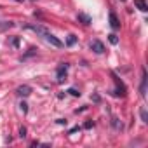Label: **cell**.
Masks as SVG:
<instances>
[{
    "instance_id": "1",
    "label": "cell",
    "mask_w": 148,
    "mask_h": 148,
    "mask_svg": "<svg viewBox=\"0 0 148 148\" xmlns=\"http://www.w3.org/2000/svg\"><path fill=\"white\" fill-rule=\"evenodd\" d=\"M66 71H68V63H61L58 66V79H56L59 84H63L66 80Z\"/></svg>"
},
{
    "instance_id": "2",
    "label": "cell",
    "mask_w": 148,
    "mask_h": 148,
    "mask_svg": "<svg viewBox=\"0 0 148 148\" xmlns=\"http://www.w3.org/2000/svg\"><path fill=\"white\" fill-rule=\"evenodd\" d=\"M113 79H115V84H117V89H115V96H125V86L122 84V80H120V79H117L115 75H113Z\"/></svg>"
},
{
    "instance_id": "3",
    "label": "cell",
    "mask_w": 148,
    "mask_h": 148,
    "mask_svg": "<svg viewBox=\"0 0 148 148\" xmlns=\"http://www.w3.org/2000/svg\"><path fill=\"white\" fill-rule=\"evenodd\" d=\"M91 49H92L96 54H103V52H105V45H103L99 40H92V42H91Z\"/></svg>"
},
{
    "instance_id": "4",
    "label": "cell",
    "mask_w": 148,
    "mask_h": 148,
    "mask_svg": "<svg viewBox=\"0 0 148 148\" xmlns=\"http://www.w3.org/2000/svg\"><path fill=\"white\" fill-rule=\"evenodd\" d=\"M45 40H47L49 44H52L54 47H63V42H61L59 38H56L52 33H47V35H45Z\"/></svg>"
},
{
    "instance_id": "5",
    "label": "cell",
    "mask_w": 148,
    "mask_h": 148,
    "mask_svg": "<svg viewBox=\"0 0 148 148\" xmlns=\"http://www.w3.org/2000/svg\"><path fill=\"white\" fill-rule=\"evenodd\" d=\"M110 26H112L113 30H119V28H120V21H119V18H117L115 12H110Z\"/></svg>"
},
{
    "instance_id": "6",
    "label": "cell",
    "mask_w": 148,
    "mask_h": 148,
    "mask_svg": "<svg viewBox=\"0 0 148 148\" xmlns=\"http://www.w3.org/2000/svg\"><path fill=\"white\" fill-rule=\"evenodd\" d=\"M16 92H18L19 96H23V98H26V96H30V94H32V87H30V86H19Z\"/></svg>"
},
{
    "instance_id": "7",
    "label": "cell",
    "mask_w": 148,
    "mask_h": 148,
    "mask_svg": "<svg viewBox=\"0 0 148 148\" xmlns=\"http://www.w3.org/2000/svg\"><path fill=\"white\" fill-rule=\"evenodd\" d=\"M26 28H30V30H33V32H37L38 35H44V37H45V35L49 33V32H47V30H45L44 26H40V25H30V26H26Z\"/></svg>"
},
{
    "instance_id": "8",
    "label": "cell",
    "mask_w": 148,
    "mask_h": 148,
    "mask_svg": "<svg viewBox=\"0 0 148 148\" xmlns=\"http://www.w3.org/2000/svg\"><path fill=\"white\" fill-rule=\"evenodd\" d=\"M79 21L80 23H84V25H91L92 23V19H91V16H87V14H84V12H79Z\"/></svg>"
},
{
    "instance_id": "9",
    "label": "cell",
    "mask_w": 148,
    "mask_h": 148,
    "mask_svg": "<svg viewBox=\"0 0 148 148\" xmlns=\"http://www.w3.org/2000/svg\"><path fill=\"white\" fill-rule=\"evenodd\" d=\"M134 5H136L139 11H143V12H146V11H148V4L145 2V0H134Z\"/></svg>"
},
{
    "instance_id": "10",
    "label": "cell",
    "mask_w": 148,
    "mask_h": 148,
    "mask_svg": "<svg viewBox=\"0 0 148 148\" xmlns=\"http://www.w3.org/2000/svg\"><path fill=\"white\" fill-rule=\"evenodd\" d=\"M146 94V71L143 70V77H141V96Z\"/></svg>"
},
{
    "instance_id": "11",
    "label": "cell",
    "mask_w": 148,
    "mask_h": 148,
    "mask_svg": "<svg viewBox=\"0 0 148 148\" xmlns=\"http://www.w3.org/2000/svg\"><path fill=\"white\" fill-rule=\"evenodd\" d=\"M75 44H77V37H75V35H68V38H66V45L71 47V45H75Z\"/></svg>"
},
{
    "instance_id": "12",
    "label": "cell",
    "mask_w": 148,
    "mask_h": 148,
    "mask_svg": "<svg viewBox=\"0 0 148 148\" xmlns=\"http://www.w3.org/2000/svg\"><path fill=\"white\" fill-rule=\"evenodd\" d=\"M108 40H110V44H113V45H117V44H119V38H117V35H115V33H110V35H108Z\"/></svg>"
},
{
    "instance_id": "13",
    "label": "cell",
    "mask_w": 148,
    "mask_h": 148,
    "mask_svg": "<svg viewBox=\"0 0 148 148\" xmlns=\"http://www.w3.org/2000/svg\"><path fill=\"white\" fill-rule=\"evenodd\" d=\"M139 115H141L143 122H148V115H146V110H145V108H141V110H139Z\"/></svg>"
},
{
    "instance_id": "14",
    "label": "cell",
    "mask_w": 148,
    "mask_h": 148,
    "mask_svg": "<svg viewBox=\"0 0 148 148\" xmlns=\"http://www.w3.org/2000/svg\"><path fill=\"white\" fill-rule=\"evenodd\" d=\"M112 124L115 129H122V122H119V119H112Z\"/></svg>"
},
{
    "instance_id": "15",
    "label": "cell",
    "mask_w": 148,
    "mask_h": 148,
    "mask_svg": "<svg viewBox=\"0 0 148 148\" xmlns=\"http://www.w3.org/2000/svg\"><path fill=\"white\" fill-rule=\"evenodd\" d=\"M68 92H70L71 96H75V98H79V96H80V92H79L77 89H73V87H71V89H68Z\"/></svg>"
},
{
    "instance_id": "16",
    "label": "cell",
    "mask_w": 148,
    "mask_h": 148,
    "mask_svg": "<svg viewBox=\"0 0 148 148\" xmlns=\"http://www.w3.org/2000/svg\"><path fill=\"white\" fill-rule=\"evenodd\" d=\"M19 106H21V112H23V113H26V112H28V105H26L25 101H23V103H21Z\"/></svg>"
},
{
    "instance_id": "17",
    "label": "cell",
    "mask_w": 148,
    "mask_h": 148,
    "mask_svg": "<svg viewBox=\"0 0 148 148\" xmlns=\"http://www.w3.org/2000/svg\"><path fill=\"white\" fill-rule=\"evenodd\" d=\"M19 138H26V127H21L19 129Z\"/></svg>"
},
{
    "instance_id": "18",
    "label": "cell",
    "mask_w": 148,
    "mask_h": 148,
    "mask_svg": "<svg viewBox=\"0 0 148 148\" xmlns=\"http://www.w3.org/2000/svg\"><path fill=\"white\" fill-rule=\"evenodd\" d=\"M56 124H59V125H66V120H64V119H58Z\"/></svg>"
},
{
    "instance_id": "19",
    "label": "cell",
    "mask_w": 148,
    "mask_h": 148,
    "mask_svg": "<svg viewBox=\"0 0 148 148\" xmlns=\"http://www.w3.org/2000/svg\"><path fill=\"white\" fill-rule=\"evenodd\" d=\"M84 127H86V129H91V127H92V122H91V120H89V122H86V124H84Z\"/></svg>"
},
{
    "instance_id": "20",
    "label": "cell",
    "mask_w": 148,
    "mask_h": 148,
    "mask_svg": "<svg viewBox=\"0 0 148 148\" xmlns=\"http://www.w3.org/2000/svg\"><path fill=\"white\" fill-rule=\"evenodd\" d=\"M12 45L18 47V45H19V38H14V40H12Z\"/></svg>"
},
{
    "instance_id": "21",
    "label": "cell",
    "mask_w": 148,
    "mask_h": 148,
    "mask_svg": "<svg viewBox=\"0 0 148 148\" xmlns=\"http://www.w3.org/2000/svg\"><path fill=\"white\" fill-rule=\"evenodd\" d=\"M16 2H21V0H16Z\"/></svg>"
},
{
    "instance_id": "22",
    "label": "cell",
    "mask_w": 148,
    "mask_h": 148,
    "mask_svg": "<svg viewBox=\"0 0 148 148\" xmlns=\"http://www.w3.org/2000/svg\"><path fill=\"white\" fill-rule=\"evenodd\" d=\"M33 2H35V0H33Z\"/></svg>"
}]
</instances>
